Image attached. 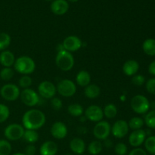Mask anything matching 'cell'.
<instances>
[{
  "label": "cell",
  "instance_id": "cell-48",
  "mask_svg": "<svg viewBox=\"0 0 155 155\" xmlns=\"http://www.w3.org/2000/svg\"><path fill=\"white\" fill-rule=\"evenodd\" d=\"M45 1H47V2H52L53 0H45Z\"/></svg>",
  "mask_w": 155,
  "mask_h": 155
},
{
  "label": "cell",
  "instance_id": "cell-7",
  "mask_svg": "<svg viewBox=\"0 0 155 155\" xmlns=\"http://www.w3.org/2000/svg\"><path fill=\"white\" fill-rule=\"evenodd\" d=\"M21 95L19 87L14 83H8L0 89V95L3 99L14 101L18 99Z\"/></svg>",
  "mask_w": 155,
  "mask_h": 155
},
{
  "label": "cell",
  "instance_id": "cell-1",
  "mask_svg": "<svg viewBox=\"0 0 155 155\" xmlns=\"http://www.w3.org/2000/svg\"><path fill=\"white\" fill-rule=\"evenodd\" d=\"M46 117L42 110L30 109L26 111L22 117V126L26 130H37L45 124Z\"/></svg>",
  "mask_w": 155,
  "mask_h": 155
},
{
  "label": "cell",
  "instance_id": "cell-34",
  "mask_svg": "<svg viewBox=\"0 0 155 155\" xmlns=\"http://www.w3.org/2000/svg\"><path fill=\"white\" fill-rule=\"evenodd\" d=\"M10 116V110L8 107L4 104H0V124L4 123Z\"/></svg>",
  "mask_w": 155,
  "mask_h": 155
},
{
  "label": "cell",
  "instance_id": "cell-47",
  "mask_svg": "<svg viewBox=\"0 0 155 155\" xmlns=\"http://www.w3.org/2000/svg\"><path fill=\"white\" fill-rule=\"evenodd\" d=\"M12 155H25L24 154H23V153H15V154H12Z\"/></svg>",
  "mask_w": 155,
  "mask_h": 155
},
{
  "label": "cell",
  "instance_id": "cell-8",
  "mask_svg": "<svg viewBox=\"0 0 155 155\" xmlns=\"http://www.w3.org/2000/svg\"><path fill=\"white\" fill-rule=\"evenodd\" d=\"M92 133L98 140L104 141L111 133V126L107 121L101 120L95 124Z\"/></svg>",
  "mask_w": 155,
  "mask_h": 155
},
{
  "label": "cell",
  "instance_id": "cell-38",
  "mask_svg": "<svg viewBox=\"0 0 155 155\" xmlns=\"http://www.w3.org/2000/svg\"><path fill=\"white\" fill-rule=\"evenodd\" d=\"M132 83L136 86H141L145 83V78L144 76L141 75V74H136V75L133 76L132 77Z\"/></svg>",
  "mask_w": 155,
  "mask_h": 155
},
{
  "label": "cell",
  "instance_id": "cell-3",
  "mask_svg": "<svg viewBox=\"0 0 155 155\" xmlns=\"http://www.w3.org/2000/svg\"><path fill=\"white\" fill-rule=\"evenodd\" d=\"M74 55L66 50L58 51L55 57V64L58 68L63 71H69L74 68Z\"/></svg>",
  "mask_w": 155,
  "mask_h": 155
},
{
  "label": "cell",
  "instance_id": "cell-5",
  "mask_svg": "<svg viewBox=\"0 0 155 155\" xmlns=\"http://www.w3.org/2000/svg\"><path fill=\"white\" fill-rule=\"evenodd\" d=\"M56 89L59 95L65 98H70L74 96L77 92V85L72 80L65 79L58 83Z\"/></svg>",
  "mask_w": 155,
  "mask_h": 155
},
{
  "label": "cell",
  "instance_id": "cell-9",
  "mask_svg": "<svg viewBox=\"0 0 155 155\" xmlns=\"http://www.w3.org/2000/svg\"><path fill=\"white\" fill-rule=\"evenodd\" d=\"M20 98L21 101L28 107H34L37 105L40 100L39 94L30 88L23 89L22 92H21Z\"/></svg>",
  "mask_w": 155,
  "mask_h": 155
},
{
  "label": "cell",
  "instance_id": "cell-16",
  "mask_svg": "<svg viewBox=\"0 0 155 155\" xmlns=\"http://www.w3.org/2000/svg\"><path fill=\"white\" fill-rule=\"evenodd\" d=\"M51 12L56 15H64L69 10V4L66 0H53L50 5Z\"/></svg>",
  "mask_w": 155,
  "mask_h": 155
},
{
  "label": "cell",
  "instance_id": "cell-43",
  "mask_svg": "<svg viewBox=\"0 0 155 155\" xmlns=\"http://www.w3.org/2000/svg\"><path fill=\"white\" fill-rule=\"evenodd\" d=\"M103 145H104L105 148H110L113 147V142H112V141L110 140V139H109L108 138L106 139H104V143L102 144Z\"/></svg>",
  "mask_w": 155,
  "mask_h": 155
},
{
  "label": "cell",
  "instance_id": "cell-17",
  "mask_svg": "<svg viewBox=\"0 0 155 155\" xmlns=\"http://www.w3.org/2000/svg\"><path fill=\"white\" fill-rule=\"evenodd\" d=\"M16 58L12 51L4 50L0 53V64L4 68H12L14 66Z\"/></svg>",
  "mask_w": 155,
  "mask_h": 155
},
{
  "label": "cell",
  "instance_id": "cell-50",
  "mask_svg": "<svg viewBox=\"0 0 155 155\" xmlns=\"http://www.w3.org/2000/svg\"><path fill=\"white\" fill-rule=\"evenodd\" d=\"M154 155H155V154H154Z\"/></svg>",
  "mask_w": 155,
  "mask_h": 155
},
{
  "label": "cell",
  "instance_id": "cell-41",
  "mask_svg": "<svg viewBox=\"0 0 155 155\" xmlns=\"http://www.w3.org/2000/svg\"><path fill=\"white\" fill-rule=\"evenodd\" d=\"M129 155H147V153L142 148H136L130 151Z\"/></svg>",
  "mask_w": 155,
  "mask_h": 155
},
{
  "label": "cell",
  "instance_id": "cell-15",
  "mask_svg": "<svg viewBox=\"0 0 155 155\" xmlns=\"http://www.w3.org/2000/svg\"><path fill=\"white\" fill-rule=\"evenodd\" d=\"M51 134L54 139H63L67 136L68 130L67 126L64 123L57 121L54 123L51 127Z\"/></svg>",
  "mask_w": 155,
  "mask_h": 155
},
{
  "label": "cell",
  "instance_id": "cell-39",
  "mask_svg": "<svg viewBox=\"0 0 155 155\" xmlns=\"http://www.w3.org/2000/svg\"><path fill=\"white\" fill-rule=\"evenodd\" d=\"M146 89L149 93L155 95V78H151L147 81L146 85Z\"/></svg>",
  "mask_w": 155,
  "mask_h": 155
},
{
  "label": "cell",
  "instance_id": "cell-29",
  "mask_svg": "<svg viewBox=\"0 0 155 155\" xmlns=\"http://www.w3.org/2000/svg\"><path fill=\"white\" fill-rule=\"evenodd\" d=\"M12 38L7 33H0V51H4L10 45Z\"/></svg>",
  "mask_w": 155,
  "mask_h": 155
},
{
  "label": "cell",
  "instance_id": "cell-14",
  "mask_svg": "<svg viewBox=\"0 0 155 155\" xmlns=\"http://www.w3.org/2000/svg\"><path fill=\"white\" fill-rule=\"evenodd\" d=\"M146 133L145 130H134L129 136V143L130 145L135 148H138L145 142L146 139Z\"/></svg>",
  "mask_w": 155,
  "mask_h": 155
},
{
  "label": "cell",
  "instance_id": "cell-30",
  "mask_svg": "<svg viewBox=\"0 0 155 155\" xmlns=\"http://www.w3.org/2000/svg\"><path fill=\"white\" fill-rule=\"evenodd\" d=\"M12 151L10 142L5 139H0V155H10Z\"/></svg>",
  "mask_w": 155,
  "mask_h": 155
},
{
  "label": "cell",
  "instance_id": "cell-18",
  "mask_svg": "<svg viewBox=\"0 0 155 155\" xmlns=\"http://www.w3.org/2000/svg\"><path fill=\"white\" fill-rule=\"evenodd\" d=\"M139 70V64L136 60H128L123 65V72L128 77L136 75Z\"/></svg>",
  "mask_w": 155,
  "mask_h": 155
},
{
  "label": "cell",
  "instance_id": "cell-6",
  "mask_svg": "<svg viewBox=\"0 0 155 155\" xmlns=\"http://www.w3.org/2000/svg\"><path fill=\"white\" fill-rule=\"evenodd\" d=\"M25 129L18 124H9L4 130L5 137L9 141H18L22 139Z\"/></svg>",
  "mask_w": 155,
  "mask_h": 155
},
{
  "label": "cell",
  "instance_id": "cell-32",
  "mask_svg": "<svg viewBox=\"0 0 155 155\" xmlns=\"http://www.w3.org/2000/svg\"><path fill=\"white\" fill-rule=\"evenodd\" d=\"M145 147L148 153L155 154V136H151L145 139Z\"/></svg>",
  "mask_w": 155,
  "mask_h": 155
},
{
  "label": "cell",
  "instance_id": "cell-46",
  "mask_svg": "<svg viewBox=\"0 0 155 155\" xmlns=\"http://www.w3.org/2000/svg\"><path fill=\"white\" fill-rule=\"evenodd\" d=\"M68 1H69L70 2H72V3H74V2H77L78 0H68Z\"/></svg>",
  "mask_w": 155,
  "mask_h": 155
},
{
  "label": "cell",
  "instance_id": "cell-44",
  "mask_svg": "<svg viewBox=\"0 0 155 155\" xmlns=\"http://www.w3.org/2000/svg\"><path fill=\"white\" fill-rule=\"evenodd\" d=\"M63 50H65V49H64V46H63V45H62V43L61 44H59V45H57V51H58H58H63Z\"/></svg>",
  "mask_w": 155,
  "mask_h": 155
},
{
  "label": "cell",
  "instance_id": "cell-12",
  "mask_svg": "<svg viewBox=\"0 0 155 155\" xmlns=\"http://www.w3.org/2000/svg\"><path fill=\"white\" fill-rule=\"evenodd\" d=\"M62 45L66 51L71 53L80 50L83 45V42L78 36L72 35V36H67L64 39Z\"/></svg>",
  "mask_w": 155,
  "mask_h": 155
},
{
  "label": "cell",
  "instance_id": "cell-2",
  "mask_svg": "<svg viewBox=\"0 0 155 155\" xmlns=\"http://www.w3.org/2000/svg\"><path fill=\"white\" fill-rule=\"evenodd\" d=\"M15 70L23 75H30L36 69L34 60L29 56H21L15 60L14 64Z\"/></svg>",
  "mask_w": 155,
  "mask_h": 155
},
{
  "label": "cell",
  "instance_id": "cell-35",
  "mask_svg": "<svg viewBox=\"0 0 155 155\" xmlns=\"http://www.w3.org/2000/svg\"><path fill=\"white\" fill-rule=\"evenodd\" d=\"M32 83H33V80L29 75H24L20 78L19 81H18L19 86L24 89H28L31 86Z\"/></svg>",
  "mask_w": 155,
  "mask_h": 155
},
{
  "label": "cell",
  "instance_id": "cell-19",
  "mask_svg": "<svg viewBox=\"0 0 155 155\" xmlns=\"http://www.w3.org/2000/svg\"><path fill=\"white\" fill-rule=\"evenodd\" d=\"M58 145L53 141H46L39 148L40 155H56L58 152Z\"/></svg>",
  "mask_w": 155,
  "mask_h": 155
},
{
  "label": "cell",
  "instance_id": "cell-21",
  "mask_svg": "<svg viewBox=\"0 0 155 155\" xmlns=\"http://www.w3.org/2000/svg\"><path fill=\"white\" fill-rule=\"evenodd\" d=\"M76 82L78 86H81V87H86L91 83L90 74L85 70L79 71L76 77Z\"/></svg>",
  "mask_w": 155,
  "mask_h": 155
},
{
  "label": "cell",
  "instance_id": "cell-28",
  "mask_svg": "<svg viewBox=\"0 0 155 155\" xmlns=\"http://www.w3.org/2000/svg\"><path fill=\"white\" fill-rule=\"evenodd\" d=\"M144 120L142 119L141 117H134L131 118L130 120L128 123L129 128L133 130V131L134 130H141L142 127L144 126Z\"/></svg>",
  "mask_w": 155,
  "mask_h": 155
},
{
  "label": "cell",
  "instance_id": "cell-42",
  "mask_svg": "<svg viewBox=\"0 0 155 155\" xmlns=\"http://www.w3.org/2000/svg\"><path fill=\"white\" fill-rule=\"evenodd\" d=\"M148 72L151 75L155 76V61L151 62L148 67Z\"/></svg>",
  "mask_w": 155,
  "mask_h": 155
},
{
  "label": "cell",
  "instance_id": "cell-45",
  "mask_svg": "<svg viewBox=\"0 0 155 155\" xmlns=\"http://www.w3.org/2000/svg\"><path fill=\"white\" fill-rule=\"evenodd\" d=\"M80 122L85 123V122H86V120H88L85 115H82V116L80 117Z\"/></svg>",
  "mask_w": 155,
  "mask_h": 155
},
{
  "label": "cell",
  "instance_id": "cell-40",
  "mask_svg": "<svg viewBox=\"0 0 155 155\" xmlns=\"http://www.w3.org/2000/svg\"><path fill=\"white\" fill-rule=\"evenodd\" d=\"M36 153V148L33 144H30L25 148V155H35Z\"/></svg>",
  "mask_w": 155,
  "mask_h": 155
},
{
  "label": "cell",
  "instance_id": "cell-23",
  "mask_svg": "<svg viewBox=\"0 0 155 155\" xmlns=\"http://www.w3.org/2000/svg\"><path fill=\"white\" fill-rule=\"evenodd\" d=\"M144 52L150 56H155V39H147L142 45Z\"/></svg>",
  "mask_w": 155,
  "mask_h": 155
},
{
  "label": "cell",
  "instance_id": "cell-33",
  "mask_svg": "<svg viewBox=\"0 0 155 155\" xmlns=\"http://www.w3.org/2000/svg\"><path fill=\"white\" fill-rule=\"evenodd\" d=\"M144 122L151 129H154L155 130V110H151V111L148 112L145 117V120Z\"/></svg>",
  "mask_w": 155,
  "mask_h": 155
},
{
  "label": "cell",
  "instance_id": "cell-11",
  "mask_svg": "<svg viewBox=\"0 0 155 155\" xmlns=\"http://www.w3.org/2000/svg\"><path fill=\"white\" fill-rule=\"evenodd\" d=\"M129 130L128 123L124 120H119L111 127V133L117 139H122L128 134Z\"/></svg>",
  "mask_w": 155,
  "mask_h": 155
},
{
  "label": "cell",
  "instance_id": "cell-10",
  "mask_svg": "<svg viewBox=\"0 0 155 155\" xmlns=\"http://www.w3.org/2000/svg\"><path fill=\"white\" fill-rule=\"evenodd\" d=\"M38 92L39 96L42 98L45 99H51L55 95L57 89L51 82L43 81L38 86Z\"/></svg>",
  "mask_w": 155,
  "mask_h": 155
},
{
  "label": "cell",
  "instance_id": "cell-27",
  "mask_svg": "<svg viewBox=\"0 0 155 155\" xmlns=\"http://www.w3.org/2000/svg\"><path fill=\"white\" fill-rule=\"evenodd\" d=\"M117 107L114 104H108L104 107L103 110L104 116L108 119H113L117 114Z\"/></svg>",
  "mask_w": 155,
  "mask_h": 155
},
{
  "label": "cell",
  "instance_id": "cell-20",
  "mask_svg": "<svg viewBox=\"0 0 155 155\" xmlns=\"http://www.w3.org/2000/svg\"><path fill=\"white\" fill-rule=\"evenodd\" d=\"M70 148L77 154H83L86 151V143L80 138H74L70 142Z\"/></svg>",
  "mask_w": 155,
  "mask_h": 155
},
{
  "label": "cell",
  "instance_id": "cell-22",
  "mask_svg": "<svg viewBox=\"0 0 155 155\" xmlns=\"http://www.w3.org/2000/svg\"><path fill=\"white\" fill-rule=\"evenodd\" d=\"M101 93V89L96 84H89L86 87H85L84 94L86 98L90 99H95L98 98Z\"/></svg>",
  "mask_w": 155,
  "mask_h": 155
},
{
  "label": "cell",
  "instance_id": "cell-4",
  "mask_svg": "<svg viewBox=\"0 0 155 155\" xmlns=\"http://www.w3.org/2000/svg\"><path fill=\"white\" fill-rule=\"evenodd\" d=\"M130 105L133 111L139 114H146L151 107L148 98L142 95H135L131 99Z\"/></svg>",
  "mask_w": 155,
  "mask_h": 155
},
{
  "label": "cell",
  "instance_id": "cell-49",
  "mask_svg": "<svg viewBox=\"0 0 155 155\" xmlns=\"http://www.w3.org/2000/svg\"><path fill=\"white\" fill-rule=\"evenodd\" d=\"M66 155H72V154H67Z\"/></svg>",
  "mask_w": 155,
  "mask_h": 155
},
{
  "label": "cell",
  "instance_id": "cell-26",
  "mask_svg": "<svg viewBox=\"0 0 155 155\" xmlns=\"http://www.w3.org/2000/svg\"><path fill=\"white\" fill-rule=\"evenodd\" d=\"M68 111L71 116L75 117H80V116L83 115L84 110L81 104L75 103V104H71L68 106Z\"/></svg>",
  "mask_w": 155,
  "mask_h": 155
},
{
  "label": "cell",
  "instance_id": "cell-36",
  "mask_svg": "<svg viewBox=\"0 0 155 155\" xmlns=\"http://www.w3.org/2000/svg\"><path fill=\"white\" fill-rule=\"evenodd\" d=\"M114 151L117 155H126L127 154V151H128V148L126 145V144L123 143V142H120L117 143L114 147Z\"/></svg>",
  "mask_w": 155,
  "mask_h": 155
},
{
  "label": "cell",
  "instance_id": "cell-13",
  "mask_svg": "<svg viewBox=\"0 0 155 155\" xmlns=\"http://www.w3.org/2000/svg\"><path fill=\"white\" fill-rule=\"evenodd\" d=\"M84 115L86 117L88 120L95 123L102 120L103 117H104V113H103V110L101 109V107L98 105H95V104L89 106L85 110Z\"/></svg>",
  "mask_w": 155,
  "mask_h": 155
},
{
  "label": "cell",
  "instance_id": "cell-25",
  "mask_svg": "<svg viewBox=\"0 0 155 155\" xmlns=\"http://www.w3.org/2000/svg\"><path fill=\"white\" fill-rule=\"evenodd\" d=\"M24 140L29 144H33L39 140V133L36 132V130H26L24 132V134L23 136Z\"/></svg>",
  "mask_w": 155,
  "mask_h": 155
},
{
  "label": "cell",
  "instance_id": "cell-31",
  "mask_svg": "<svg viewBox=\"0 0 155 155\" xmlns=\"http://www.w3.org/2000/svg\"><path fill=\"white\" fill-rule=\"evenodd\" d=\"M15 71L12 68H3L0 71V78L4 81H9L13 78Z\"/></svg>",
  "mask_w": 155,
  "mask_h": 155
},
{
  "label": "cell",
  "instance_id": "cell-24",
  "mask_svg": "<svg viewBox=\"0 0 155 155\" xmlns=\"http://www.w3.org/2000/svg\"><path fill=\"white\" fill-rule=\"evenodd\" d=\"M102 148V143L99 140H95L89 143L87 150L91 155H98L101 152Z\"/></svg>",
  "mask_w": 155,
  "mask_h": 155
},
{
  "label": "cell",
  "instance_id": "cell-37",
  "mask_svg": "<svg viewBox=\"0 0 155 155\" xmlns=\"http://www.w3.org/2000/svg\"><path fill=\"white\" fill-rule=\"evenodd\" d=\"M50 104L52 109L54 110H60L63 107V103L61 98H58V97H53L50 101Z\"/></svg>",
  "mask_w": 155,
  "mask_h": 155
}]
</instances>
